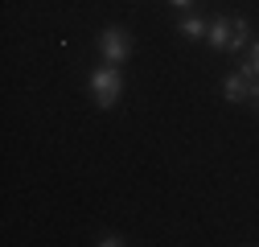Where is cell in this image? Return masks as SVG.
<instances>
[{
    "label": "cell",
    "mask_w": 259,
    "mask_h": 247,
    "mask_svg": "<svg viewBox=\"0 0 259 247\" xmlns=\"http://www.w3.org/2000/svg\"><path fill=\"white\" fill-rule=\"evenodd\" d=\"M87 87H91V95H95V103H99V107L107 111V107H115V99H119V91H123V74H119L115 66H103V70H91Z\"/></svg>",
    "instance_id": "cell-1"
},
{
    "label": "cell",
    "mask_w": 259,
    "mask_h": 247,
    "mask_svg": "<svg viewBox=\"0 0 259 247\" xmlns=\"http://www.w3.org/2000/svg\"><path fill=\"white\" fill-rule=\"evenodd\" d=\"M99 54L111 62V66L127 62V54H132V37H127V29H119V25L103 29V37H99Z\"/></svg>",
    "instance_id": "cell-2"
},
{
    "label": "cell",
    "mask_w": 259,
    "mask_h": 247,
    "mask_svg": "<svg viewBox=\"0 0 259 247\" xmlns=\"http://www.w3.org/2000/svg\"><path fill=\"white\" fill-rule=\"evenodd\" d=\"M206 37H210L214 50H239V29H235V21H214Z\"/></svg>",
    "instance_id": "cell-3"
},
{
    "label": "cell",
    "mask_w": 259,
    "mask_h": 247,
    "mask_svg": "<svg viewBox=\"0 0 259 247\" xmlns=\"http://www.w3.org/2000/svg\"><path fill=\"white\" fill-rule=\"evenodd\" d=\"M251 83H255V78H247V74L239 70V74H231V78H226V87H222V95L231 99V103H243V99L251 95Z\"/></svg>",
    "instance_id": "cell-4"
},
{
    "label": "cell",
    "mask_w": 259,
    "mask_h": 247,
    "mask_svg": "<svg viewBox=\"0 0 259 247\" xmlns=\"http://www.w3.org/2000/svg\"><path fill=\"white\" fill-rule=\"evenodd\" d=\"M177 29H181L185 37H206V33H210V25H202L198 17H181V25H177Z\"/></svg>",
    "instance_id": "cell-5"
},
{
    "label": "cell",
    "mask_w": 259,
    "mask_h": 247,
    "mask_svg": "<svg viewBox=\"0 0 259 247\" xmlns=\"http://www.w3.org/2000/svg\"><path fill=\"white\" fill-rule=\"evenodd\" d=\"M243 74H247V78H259V42L247 46V66H243Z\"/></svg>",
    "instance_id": "cell-6"
},
{
    "label": "cell",
    "mask_w": 259,
    "mask_h": 247,
    "mask_svg": "<svg viewBox=\"0 0 259 247\" xmlns=\"http://www.w3.org/2000/svg\"><path fill=\"white\" fill-rule=\"evenodd\" d=\"M173 5H177V9H189V5H193V0H173Z\"/></svg>",
    "instance_id": "cell-7"
}]
</instances>
